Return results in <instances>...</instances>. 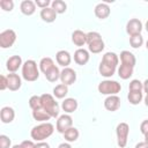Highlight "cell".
Here are the masks:
<instances>
[{
	"label": "cell",
	"instance_id": "1",
	"mask_svg": "<svg viewBox=\"0 0 148 148\" xmlns=\"http://www.w3.org/2000/svg\"><path fill=\"white\" fill-rule=\"evenodd\" d=\"M118 62H119V58L114 52H106L103 56L102 61L98 66L99 74L104 77H111L116 72Z\"/></svg>",
	"mask_w": 148,
	"mask_h": 148
},
{
	"label": "cell",
	"instance_id": "2",
	"mask_svg": "<svg viewBox=\"0 0 148 148\" xmlns=\"http://www.w3.org/2000/svg\"><path fill=\"white\" fill-rule=\"evenodd\" d=\"M53 131H54V126L51 123H47L46 121V123H42V124L35 126L31 130L30 135H31V138L35 141L40 142V141L47 139L49 136H51L52 133H53Z\"/></svg>",
	"mask_w": 148,
	"mask_h": 148
},
{
	"label": "cell",
	"instance_id": "3",
	"mask_svg": "<svg viewBox=\"0 0 148 148\" xmlns=\"http://www.w3.org/2000/svg\"><path fill=\"white\" fill-rule=\"evenodd\" d=\"M40 98H42L43 110H45L51 116V118H57L59 116V105L58 102H56L54 97L50 94H43Z\"/></svg>",
	"mask_w": 148,
	"mask_h": 148
},
{
	"label": "cell",
	"instance_id": "4",
	"mask_svg": "<svg viewBox=\"0 0 148 148\" xmlns=\"http://www.w3.org/2000/svg\"><path fill=\"white\" fill-rule=\"evenodd\" d=\"M22 76L25 81L32 82L39 77V71L35 60H27L22 65Z\"/></svg>",
	"mask_w": 148,
	"mask_h": 148
},
{
	"label": "cell",
	"instance_id": "5",
	"mask_svg": "<svg viewBox=\"0 0 148 148\" xmlns=\"http://www.w3.org/2000/svg\"><path fill=\"white\" fill-rule=\"evenodd\" d=\"M121 90L120 83L113 80H104L98 84V91L103 95H117Z\"/></svg>",
	"mask_w": 148,
	"mask_h": 148
},
{
	"label": "cell",
	"instance_id": "6",
	"mask_svg": "<svg viewBox=\"0 0 148 148\" xmlns=\"http://www.w3.org/2000/svg\"><path fill=\"white\" fill-rule=\"evenodd\" d=\"M116 133H117V143L120 148L126 147L127 145V138H128V133H130V126L127 123H119L117 125L116 128Z\"/></svg>",
	"mask_w": 148,
	"mask_h": 148
},
{
	"label": "cell",
	"instance_id": "7",
	"mask_svg": "<svg viewBox=\"0 0 148 148\" xmlns=\"http://www.w3.org/2000/svg\"><path fill=\"white\" fill-rule=\"evenodd\" d=\"M15 40H16V34L12 29H7L0 34V46L2 49L12 47Z\"/></svg>",
	"mask_w": 148,
	"mask_h": 148
},
{
	"label": "cell",
	"instance_id": "8",
	"mask_svg": "<svg viewBox=\"0 0 148 148\" xmlns=\"http://www.w3.org/2000/svg\"><path fill=\"white\" fill-rule=\"evenodd\" d=\"M57 131L59 133H65L67 130H69L71 127H73V119L69 114H62L58 118L57 120Z\"/></svg>",
	"mask_w": 148,
	"mask_h": 148
},
{
	"label": "cell",
	"instance_id": "9",
	"mask_svg": "<svg viewBox=\"0 0 148 148\" xmlns=\"http://www.w3.org/2000/svg\"><path fill=\"white\" fill-rule=\"evenodd\" d=\"M60 81L66 86H71L76 81V73L73 68L66 67L60 73Z\"/></svg>",
	"mask_w": 148,
	"mask_h": 148
},
{
	"label": "cell",
	"instance_id": "10",
	"mask_svg": "<svg viewBox=\"0 0 148 148\" xmlns=\"http://www.w3.org/2000/svg\"><path fill=\"white\" fill-rule=\"evenodd\" d=\"M126 31L127 34L131 36H134V35H140L141 31H142V23L140 20L138 18H131L127 24H126Z\"/></svg>",
	"mask_w": 148,
	"mask_h": 148
},
{
	"label": "cell",
	"instance_id": "11",
	"mask_svg": "<svg viewBox=\"0 0 148 148\" xmlns=\"http://www.w3.org/2000/svg\"><path fill=\"white\" fill-rule=\"evenodd\" d=\"M120 106V98L117 96V95H111V96H108L104 101V108L108 110V111H117Z\"/></svg>",
	"mask_w": 148,
	"mask_h": 148
},
{
	"label": "cell",
	"instance_id": "12",
	"mask_svg": "<svg viewBox=\"0 0 148 148\" xmlns=\"http://www.w3.org/2000/svg\"><path fill=\"white\" fill-rule=\"evenodd\" d=\"M89 52L84 49H77L74 52V61L80 66L86 65L89 61Z\"/></svg>",
	"mask_w": 148,
	"mask_h": 148
},
{
	"label": "cell",
	"instance_id": "13",
	"mask_svg": "<svg viewBox=\"0 0 148 148\" xmlns=\"http://www.w3.org/2000/svg\"><path fill=\"white\" fill-rule=\"evenodd\" d=\"M56 60L58 62V65L62 66V67H68V65L71 64L72 61V58H71V54L68 51H65V50H60L57 52L56 54Z\"/></svg>",
	"mask_w": 148,
	"mask_h": 148
},
{
	"label": "cell",
	"instance_id": "14",
	"mask_svg": "<svg viewBox=\"0 0 148 148\" xmlns=\"http://www.w3.org/2000/svg\"><path fill=\"white\" fill-rule=\"evenodd\" d=\"M7 80H8V89L12 91H16L21 88L22 86V81L21 77L15 74V73H10L7 75Z\"/></svg>",
	"mask_w": 148,
	"mask_h": 148
},
{
	"label": "cell",
	"instance_id": "15",
	"mask_svg": "<svg viewBox=\"0 0 148 148\" xmlns=\"http://www.w3.org/2000/svg\"><path fill=\"white\" fill-rule=\"evenodd\" d=\"M21 66H22V58L20 56H12L6 62V67L10 73H15Z\"/></svg>",
	"mask_w": 148,
	"mask_h": 148
},
{
	"label": "cell",
	"instance_id": "16",
	"mask_svg": "<svg viewBox=\"0 0 148 148\" xmlns=\"http://www.w3.org/2000/svg\"><path fill=\"white\" fill-rule=\"evenodd\" d=\"M0 118H1V121L5 123V124H9L14 120L15 118V111L13 108L10 106H3L0 111Z\"/></svg>",
	"mask_w": 148,
	"mask_h": 148
},
{
	"label": "cell",
	"instance_id": "17",
	"mask_svg": "<svg viewBox=\"0 0 148 148\" xmlns=\"http://www.w3.org/2000/svg\"><path fill=\"white\" fill-rule=\"evenodd\" d=\"M120 60H121V65L130 66V67H133V68H134L135 62H136L135 56L132 52H130V51H121V53H120Z\"/></svg>",
	"mask_w": 148,
	"mask_h": 148
},
{
	"label": "cell",
	"instance_id": "18",
	"mask_svg": "<svg viewBox=\"0 0 148 148\" xmlns=\"http://www.w3.org/2000/svg\"><path fill=\"white\" fill-rule=\"evenodd\" d=\"M40 17L46 23H52L57 18V13L52 7H47L40 10Z\"/></svg>",
	"mask_w": 148,
	"mask_h": 148
},
{
	"label": "cell",
	"instance_id": "19",
	"mask_svg": "<svg viewBox=\"0 0 148 148\" xmlns=\"http://www.w3.org/2000/svg\"><path fill=\"white\" fill-rule=\"evenodd\" d=\"M20 9H21L22 14L30 16L36 12V3L34 1H31V0H24V1L21 2Z\"/></svg>",
	"mask_w": 148,
	"mask_h": 148
},
{
	"label": "cell",
	"instance_id": "20",
	"mask_svg": "<svg viewBox=\"0 0 148 148\" xmlns=\"http://www.w3.org/2000/svg\"><path fill=\"white\" fill-rule=\"evenodd\" d=\"M72 42L76 46H83L87 43V34L81 30H75L72 34Z\"/></svg>",
	"mask_w": 148,
	"mask_h": 148
},
{
	"label": "cell",
	"instance_id": "21",
	"mask_svg": "<svg viewBox=\"0 0 148 148\" xmlns=\"http://www.w3.org/2000/svg\"><path fill=\"white\" fill-rule=\"evenodd\" d=\"M95 15L101 18V20H104L109 15H110V7L106 5V3H98L96 7H95Z\"/></svg>",
	"mask_w": 148,
	"mask_h": 148
},
{
	"label": "cell",
	"instance_id": "22",
	"mask_svg": "<svg viewBox=\"0 0 148 148\" xmlns=\"http://www.w3.org/2000/svg\"><path fill=\"white\" fill-rule=\"evenodd\" d=\"M61 108L65 112L67 113H72L74 112L76 109H77V101L75 98H66L62 104H61Z\"/></svg>",
	"mask_w": 148,
	"mask_h": 148
},
{
	"label": "cell",
	"instance_id": "23",
	"mask_svg": "<svg viewBox=\"0 0 148 148\" xmlns=\"http://www.w3.org/2000/svg\"><path fill=\"white\" fill-rule=\"evenodd\" d=\"M88 49L92 53H99V52H102L104 50V42H103V39L99 38V39H96V40L90 42L88 44Z\"/></svg>",
	"mask_w": 148,
	"mask_h": 148
},
{
	"label": "cell",
	"instance_id": "24",
	"mask_svg": "<svg viewBox=\"0 0 148 148\" xmlns=\"http://www.w3.org/2000/svg\"><path fill=\"white\" fill-rule=\"evenodd\" d=\"M32 117L35 120L37 121H43V123H46L47 120H50L51 116L43 109H38V110H34L32 111Z\"/></svg>",
	"mask_w": 148,
	"mask_h": 148
},
{
	"label": "cell",
	"instance_id": "25",
	"mask_svg": "<svg viewBox=\"0 0 148 148\" xmlns=\"http://www.w3.org/2000/svg\"><path fill=\"white\" fill-rule=\"evenodd\" d=\"M56 65H54V62H53V60L51 59V58H49V57H45V58H43L42 60H40V62H39V68H40V71L44 73V74H46L51 68H53Z\"/></svg>",
	"mask_w": 148,
	"mask_h": 148
},
{
	"label": "cell",
	"instance_id": "26",
	"mask_svg": "<svg viewBox=\"0 0 148 148\" xmlns=\"http://www.w3.org/2000/svg\"><path fill=\"white\" fill-rule=\"evenodd\" d=\"M118 75L120 79L123 80H127L133 75V67L130 66H125V65H120V67L118 68Z\"/></svg>",
	"mask_w": 148,
	"mask_h": 148
},
{
	"label": "cell",
	"instance_id": "27",
	"mask_svg": "<svg viewBox=\"0 0 148 148\" xmlns=\"http://www.w3.org/2000/svg\"><path fill=\"white\" fill-rule=\"evenodd\" d=\"M67 94H68V86H66L64 83H60L53 88V95L57 98H64Z\"/></svg>",
	"mask_w": 148,
	"mask_h": 148
},
{
	"label": "cell",
	"instance_id": "28",
	"mask_svg": "<svg viewBox=\"0 0 148 148\" xmlns=\"http://www.w3.org/2000/svg\"><path fill=\"white\" fill-rule=\"evenodd\" d=\"M79 135H80L79 130L75 128V127H71L69 130H67V131L64 133V138H65V140L68 141V142H74V141H76L77 138H79Z\"/></svg>",
	"mask_w": 148,
	"mask_h": 148
},
{
	"label": "cell",
	"instance_id": "29",
	"mask_svg": "<svg viewBox=\"0 0 148 148\" xmlns=\"http://www.w3.org/2000/svg\"><path fill=\"white\" fill-rule=\"evenodd\" d=\"M60 71H59V68L57 67V66H54L53 68H51L46 74H45V77H46V80L47 81H50V82H56L58 79H60Z\"/></svg>",
	"mask_w": 148,
	"mask_h": 148
},
{
	"label": "cell",
	"instance_id": "30",
	"mask_svg": "<svg viewBox=\"0 0 148 148\" xmlns=\"http://www.w3.org/2000/svg\"><path fill=\"white\" fill-rule=\"evenodd\" d=\"M142 91H130L128 95H127V98H128V102L133 105H136L139 104L141 101H142Z\"/></svg>",
	"mask_w": 148,
	"mask_h": 148
},
{
	"label": "cell",
	"instance_id": "31",
	"mask_svg": "<svg viewBox=\"0 0 148 148\" xmlns=\"http://www.w3.org/2000/svg\"><path fill=\"white\" fill-rule=\"evenodd\" d=\"M29 106L31 108V110H38V109H43V105H42V98L40 96H31L30 99H29Z\"/></svg>",
	"mask_w": 148,
	"mask_h": 148
},
{
	"label": "cell",
	"instance_id": "32",
	"mask_svg": "<svg viewBox=\"0 0 148 148\" xmlns=\"http://www.w3.org/2000/svg\"><path fill=\"white\" fill-rule=\"evenodd\" d=\"M51 5H52V8L56 10L57 14H62V13L66 12L67 5H66L65 1H62V0H54Z\"/></svg>",
	"mask_w": 148,
	"mask_h": 148
},
{
	"label": "cell",
	"instance_id": "33",
	"mask_svg": "<svg viewBox=\"0 0 148 148\" xmlns=\"http://www.w3.org/2000/svg\"><path fill=\"white\" fill-rule=\"evenodd\" d=\"M130 44H131V46L134 47V49L140 47V46L143 44V37H142V35L140 34V35L131 36V37H130Z\"/></svg>",
	"mask_w": 148,
	"mask_h": 148
},
{
	"label": "cell",
	"instance_id": "34",
	"mask_svg": "<svg viewBox=\"0 0 148 148\" xmlns=\"http://www.w3.org/2000/svg\"><path fill=\"white\" fill-rule=\"evenodd\" d=\"M128 89H130V91H142L143 83L141 81H139V80H132L130 82Z\"/></svg>",
	"mask_w": 148,
	"mask_h": 148
},
{
	"label": "cell",
	"instance_id": "35",
	"mask_svg": "<svg viewBox=\"0 0 148 148\" xmlns=\"http://www.w3.org/2000/svg\"><path fill=\"white\" fill-rule=\"evenodd\" d=\"M0 7L6 12H10L14 8V2L13 0H0Z\"/></svg>",
	"mask_w": 148,
	"mask_h": 148
},
{
	"label": "cell",
	"instance_id": "36",
	"mask_svg": "<svg viewBox=\"0 0 148 148\" xmlns=\"http://www.w3.org/2000/svg\"><path fill=\"white\" fill-rule=\"evenodd\" d=\"M12 145L10 139L7 135H0V148H9Z\"/></svg>",
	"mask_w": 148,
	"mask_h": 148
},
{
	"label": "cell",
	"instance_id": "37",
	"mask_svg": "<svg viewBox=\"0 0 148 148\" xmlns=\"http://www.w3.org/2000/svg\"><path fill=\"white\" fill-rule=\"evenodd\" d=\"M99 38H102V36H101L98 32H96V31H90V32L87 34V44H89V43L92 42V40L99 39Z\"/></svg>",
	"mask_w": 148,
	"mask_h": 148
},
{
	"label": "cell",
	"instance_id": "38",
	"mask_svg": "<svg viewBox=\"0 0 148 148\" xmlns=\"http://www.w3.org/2000/svg\"><path fill=\"white\" fill-rule=\"evenodd\" d=\"M35 3L37 7H40L42 9H44V8H47L51 2H50V0H36Z\"/></svg>",
	"mask_w": 148,
	"mask_h": 148
},
{
	"label": "cell",
	"instance_id": "39",
	"mask_svg": "<svg viewBox=\"0 0 148 148\" xmlns=\"http://www.w3.org/2000/svg\"><path fill=\"white\" fill-rule=\"evenodd\" d=\"M8 88V80H7V76L5 75H1L0 76V89L1 90H5Z\"/></svg>",
	"mask_w": 148,
	"mask_h": 148
},
{
	"label": "cell",
	"instance_id": "40",
	"mask_svg": "<svg viewBox=\"0 0 148 148\" xmlns=\"http://www.w3.org/2000/svg\"><path fill=\"white\" fill-rule=\"evenodd\" d=\"M140 131H141V133H142L143 135L148 133V119H147V120H143V121L141 123V125H140Z\"/></svg>",
	"mask_w": 148,
	"mask_h": 148
},
{
	"label": "cell",
	"instance_id": "41",
	"mask_svg": "<svg viewBox=\"0 0 148 148\" xmlns=\"http://www.w3.org/2000/svg\"><path fill=\"white\" fill-rule=\"evenodd\" d=\"M21 146H22V148H35V147H36V145H35L32 141H30V140H24V141H22V142H21Z\"/></svg>",
	"mask_w": 148,
	"mask_h": 148
},
{
	"label": "cell",
	"instance_id": "42",
	"mask_svg": "<svg viewBox=\"0 0 148 148\" xmlns=\"http://www.w3.org/2000/svg\"><path fill=\"white\" fill-rule=\"evenodd\" d=\"M35 148H50V146H49V143L40 141V142L36 143V147H35Z\"/></svg>",
	"mask_w": 148,
	"mask_h": 148
},
{
	"label": "cell",
	"instance_id": "43",
	"mask_svg": "<svg viewBox=\"0 0 148 148\" xmlns=\"http://www.w3.org/2000/svg\"><path fill=\"white\" fill-rule=\"evenodd\" d=\"M135 148H148V143H146L145 141L143 142H139L135 145Z\"/></svg>",
	"mask_w": 148,
	"mask_h": 148
},
{
	"label": "cell",
	"instance_id": "44",
	"mask_svg": "<svg viewBox=\"0 0 148 148\" xmlns=\"http://www.w3.org/2000/svg\"><path fill=\"white\" fill-rule=\"evenodd\" d=\"M58 148H72V147H71V145H69V143H67V142H64V143H60Z\"/></svg>",
	"mask_w": 148,
	"mask_h": 148
},
{
	"label": "cell",
	"instance_id": "45",
	"mask_svg": "<svg viewBox=\"0 0 148 148\" xmlns=\"http://www.w3.org/2000/svg\"><path fill=\"white\" fill-rule=\"evenodd\" d=\"M143 90H145V92L148 95V79L143 82Z\"/></svg>",
	"mask_w": 148,
	"mask_h": 148
},
{
	"label": "cell",
	"instance_id": "46",
	"mask_svg": "<svg viewBox=\"0 0 148 148\" xmlns=\"http://www.w3.org/2000/svg\"><path fill=\"white\" fill-rule=\"evenodd\" d=\"M145 104H146V106H148V95H146V97H145Z\"/></svg>",
	"mask_w": 148,
	"mask_h": 148
},
{
	"label": "cell",
	"instance_id": "47",
	"mask_svg": "<svg viewBox=\"0 0 148 148\" xmlns=\"http://www.w3.org/2000/svg\"><path fill=\"white\" fill-rule=\"evenodd\" d=\"M145 142H146V143H148V133H147V134H145Z\"/></svg>",
	"mask_w": 148,
	"mask_h": 148
},
{
	"label": "cell",
	"instance_id": "48",
	"mask_svg": "<svg viewBox=\"0 0 148 148\" xmlns=\"http://www.w3.org/2000/svg\"><path fill=\"white\" fill-rule=\"evenodd\" d=\"M12 148H22V146H21V145H15V146H13Z\"/></svg>",
	"mask_w": 148,
	"mask_h": 148
},
{
	"label": "cell",
	"instance_id": "49",
	"mask_svg": "<svg viewBox=\"0 0 148 148\" xmlns=\"http://www.w3.org/2000/svg\"><path fill=\"white\" fill-rule=\"evenodd\" d=\"M146 30H147V32H148V21L146 22Z\"/></svg>",
	"mask_w": 148,
	"mask_h": 148
},
{
	"label": "cell",
	"instance_id": "50",
	"mask_svg": "<svg viewBox=\"0 0 148 148\" xmlns=\"http://www.w3.org/2000/svg\"><path fill=\"white\" fill-rule=\"evenodd\" d=\"M146 47H147V50H148V40L146 42Z\"/></svg>",
	"mask_w": 148,
	"mask_h": 148
}]
</instances>
